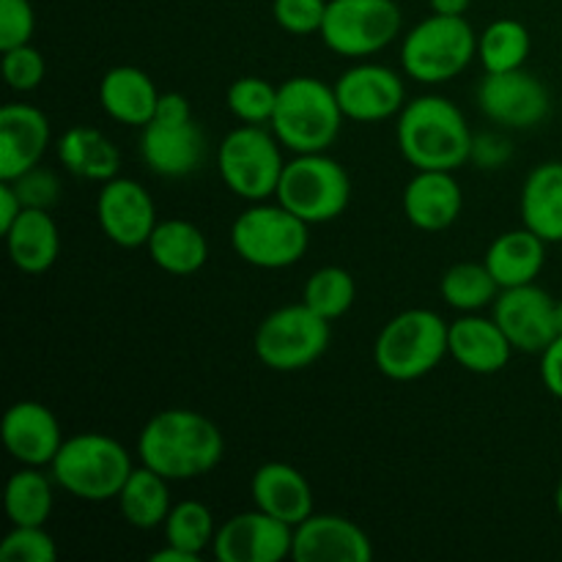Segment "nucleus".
<instances>
[{
	"label": "nucleus",
	"mask_w": 562,
	"mask_h": 562,
	"mask_svg": "<svg viewBox=\"0 0 562 562\" xmlns=\"http://www.w3.org/2000/svg\"><path fill=\"white\" fill-rule=\"evenodd\" d=\"M223 431L192 409H162L137 437L140 464L151 467L170 483L209 475L223 461Z\"/></svg>",
	"instance_id": "obj_1"
},
{
	"label": "nucleus",
	"mask_w": 562,
	"mask_h": 562,
	"mask_svg": "<svg viewBox=\"0 0 562 562\" xmlns=\"http://www.w3.org/2000/svg\"><path fill=\"white\" fill-rule=\"evenodd\" d=\"M395 137L406 162L415 170H459L475 151V137L456 102L426 93L404 104Z\"/></svg>",
	"instance_id": "obj_2"
},
{
	"label": "nucleus",
	"mask_w": 562,
	"mask_h": 562,
	"mask_svg": "<svg viewBox=\"0 0 562 562\" xmlns=\"http://www.w3.org/2000/svg\"><path fill=\"white\" fill-rule=\"evenodd\" d=\"M335 86L318 77H291L278 86V104L269 121L278 140L291 154L329 151L344 126Z\"/></svg>",
	"instance_id": "obj_3"
},
{
	"label": "nucleus",
	"mask_w": 562,
	"mask_h": 562,
	"mask_svg": "<svg viewBox=\"0 0 562 562\" xmlns=\"http://www.w3.org/2000/svg\"><path fill=\"white\" fill-rule=\"evenodd\" d=\"M135 470L132 456L119 439L99 431L66 437L49 464V475L64 492L82 503H110L119 497L126 477Z\"/></svg>",
	"instance_id": "obj_4"
},
{
	"label": "nucleus",
	"mask_w": 562,
	"mask_h": 562,
	"mask_svg": "<svg viewBox=\"0 0 562 562\" xmlns=\"http://www.w3.org/2000/svg\"><path fill=\"white\" fill-rule=\"evenodd\" d=\"M445 318L428 307H412L390 318L373 344V362L393 382L428 376L448 357Z\"/></svg>",
	"instance_id": "obj_5"
},
{
	"label": "nucleus",
	"mask_w": 562,
	"mask_h": 562,
	"mask_svg": "<svg viewBox=\"0 0 562 562\" xmlns=\"http://www.w3.org/2000/svg\"><path fill=\"white\" fill-rule=\"evenodd\" d=\"M477 58V33L464 16L434 14L417 22L401 42V66L423 86L456 80Z\"/></svg>",
	"instance_id": "obj_6"
},
{
	"label": "nucleus",
	"mask_w": 562,
	"mask_h": 562,
	"mask_svg": "<svg viewBox=\"0 0 562 562\" xmlns=\"http://www.w3.org/2000/svg\"><path fill=\"white\" fill-rule=\"evenodd\" d=\"M311 245V225L283 203H252L231 225V247L258 269H285L302 261Z\"/></svg>",
	"instance_id": "obj_7"
},
{
	"label": "nucleus",
	"mask_w": 562,
	"mask_h": 562,
	"mask_svg": "<svg viewBox=\"0 0 562 562\" xmlns=\"http://www.w3.org/2000/svg\"><path fill=\"white\" fill-rule=\"evenodd\" d=\"M274 198L307 225H322L349 209L351 179L327 151L294 154L285 162Z\"/></svg>",
	"instance_id": "obj_8"
},
{
	"label": "nucleus",
	"mask_w": 562,
	"mask_h": 562,
	"mask_svg": "<svg viewBox=\"0 0 562 562\" xmlns=\"http://www.w3.org/2000/svg\"><path fill=\"white\" fill-rule=\"evenodd\" d=\"M327 318L318 316L316 311L300 302V305H285L269 313L256 329L252 349L256 357L278 373H296L311 368L329 349V329Z\"/></svg>",
	"instance_id": "obj_9"
},
{
	"label": "nucleus",
	"mask_w": 562,
	"mask_h": 562,
	"mask_svg": "<svg viewBox=\"0 0 562 562\" xmlns=\"http://www.w3.org/2000/svg\"><path fill=\"white\" fill-rule=\"evenodd\" d=\"M283 168V143L263 126L241 124L220 143V179L241 201L274 198Z\"/></svg>",
	"instance_id": "obj_10"
},
{
	"label": "nucleus",
	"mask_w": 562,
	"mask_h": 562,
	"mask_svg": "<svg viewBox=\"0 0 562 562\" xmlns=\"http://www.w3.org/2000/svg\"><path fill=\"white\" fill-rule=\"evenodd\" d=\"M401 9L395 0H329L322 42L344 58H371L401 33Z\"/></svg>",
	"instance_id": "obj_11"
},
{
	"label": "nucleus",
	"mask_w": 562,
	"mask_h": 562,
	"mask_svg": "<svg viewBox=\"0 0 562 562\" xmlns=\"http://www.w3.org/2000/svg\"><path fill=\"white\" fill-rule=\"evenodd\" d=\"M477 108L494 124L508 130H532L547 121L552 97L549 88L527 69L497 71V75L486 71L477 86Z\"/></svg>",
	"instance_id": "obj_12"
},
{
	"label": "nucleus",
	"mask_w": 562,
	"mask_h": 562,
	"mask_svg": "<svg viewBox=\"0 0 562 562\" xmlns=\"http://www.w3.org/2000/svg\"><path fill=\"white\" fill-rule=\"evenodd\" d=\"M335 86L340 110L357 124H379L395 119L406 104V88L398 71L382 64H355L346 69Z\"/></svg>",
	"instance_id": "obj_13"
},
{
	"label": "nucleus",
	"mask_w": 562,
	"mask_h": 562,
	"mask_svg": "<svg viewBox=\"0 0 562 562\" xmlns=\"http://www.w3.org/2000/svg\"><path fill=\"white\" fill-rule=\"evenodd\" d=\"M97 220L102 234L126 250L146 247L159 223L151 192L140 181L121 179V176L104 181L99 190Z\"/></svg>",
	"instance_id": "obj_14"
},
{
	"label": "nucleus",
	"mask_w": 562,
	"mask_h": 562,
	"mask_svg": "<svg viewBox=\"0 0 562 562\" xmlns=\"http://www.w3.org/2000/svg\"><path fill=\"white\" fill-rule=\"evenodd\" d=\"M291 549L294 527L258 508L223 521L212 543L220 562H280L291 558Z\"/></svg>",
	"instance_id": "obj_15"
},
{
	"label": "nucleus",
	"mask_w": 562,
	"mask_h": 562,
	"mask_svg": "<svg viewBox=\"0 0 562 562\" xmlns=\"http://www.w3.org/2000/svg\"><path fill=\"white\" fill-rule=\"evenodd\" d=\"M554 305L558 300L541 285H516V289L499 291L497 302L492 305V316L508 335L514 351L541 355L558 338Z\"/></svg>",
	"instance_id": "obj_16"
},
{
	"label": "nucleus",
	"mask_w": 562,
	"mask_h": 562,
	"mask_svg": "<svg viewBox=\"0 0 562 562\" xmlns=\"http://www.w3.org/2000/svg\"><path fill=\"white\" fill-rule=\"evenodd\" d=\"M296 562H368L373 543L360 525L338 514H311L294 527Z\"/></svg>",
	"instance_id": "obj_17"
},
{
	"label": "nucleus",
	"mask_w": 562,
	"mask_h": 562,
	"mask_svg": "<svg viewBox=\"0 0 562 562\" xmlns=\"http://www.w3.org/2000/svg\"><path fill=\"white\" fill-rule=\"evenodd\" d=\"M5 450L22 467H49L64 445L58 417L38 401H16L5 409L0 423Z\"/></svg>",
	"instance_id": "obj_18"
},
{
	"label": "nucleus",
	"mask_w": 562,
	"mask_h": 562,
	"mask_svg": "<svg viewBox=\"0 0 562 562\" xmlns=\"http://www.w3.org/2000/svg\"><path fill=\"white\" fill-rule=\"evenodd\" d=\"M206 154V140L195 121H170L151 119L140 132V157L151 173L162 179H184L195 173Z\"/></svg>",
	"instance_id": "obj_19"
},
{
	"label": "nucleus",
	"mask_w": 562,
	"mask_h": 562,
	"mask_svg": "<svg viewBox=\"0 0 562 562\" xmlns=\"http://www.w3.org/2000/svg\"><path fill=\"white\" fill-rule=\"evenodd\" d=\"M49 148V119L38 108L11 102L0 110V181H14L42 165Z\"/></svg>",
	"instance_id": "obj_20"
},
{
	"label": "nucleus",
	"mask_w": 562,
	"mask_h": 562,
	"mask_svg": "<svg viewBox=\"0 0 562 562\" xmlns=\"http://www.w3.org/2000/svg\"><path fill=\"white\" fill-rule=\"evenodd\" d=\"M514 346L497 322L481 313H461L448 329V357L477 376L499 373L510 362Z\"/></svg>",
	"instance_id": "obj_21"
},
{
	"label": "nucleus",
	"mask_w": 562,
	"mask_h": 562,
	"mask_svg": "<svg viewBox=\"0 0 562 562\" xmlns=\"http://www.w3.org/2000/svg\"><path fill=\"white\" fill-rule=\"evenodd\" d=\"M464 209L461 184L453 170H415L404 187V214L417 231H448Z\"/></svg>",
	"instance_id": "obj_22"
},
{
	"label": "nucleus",
	"mask_w": 562,
	"mask_h": 562,
	"mask_svg": "<svg viewBox=\"0 0 562 562\" xmlns=\"http://www.w3.org/2000/svg\"><path fill=\"white\" fill-rule=\"evenodd\" d=\"M252 505L285 525L296 527L313 514V488L296 467L285 461H267L250 481Z\"/></svg>",
	"instance_id": "obj_23"
},
{
	"label": "nucleus",
	"mask_w": 562,
	"mask_h": 562,
	"mask_svg": "<svg viewBox=\"0 0 562 562\" xmlns=\"http://www.w3.org/2000/svg\"><path fill=\"white\" fill-rule=\"evenodd\" d=\"M99 104L104 115L126 126H146L159 104V91L151 77L137 66H113L99 82Z\"/></svg>",
	"instance_id": "obj_24"
},
{
	"label": "nucleus",
	"mask_w": 562,
	"mask_h": 562,
	"mask_svg": "<svg viewBox=\"0 0 562 562\" xmlns=\"http://www.w3.org/2000/svg\"><path fill=\"white\" fill-rule=\"evenodd\" d=\"M11 263L25 274H44L60 252V231L49 209H25L5 231Z\"/></svg>",
	"instance_id": "obj_25"
},
{
	"label": "nucleus",
	"mask_w": 562,
	"mask_h": 562,
	"mask_svg": "<svg viewBox=\"0 0 562 562\" xmlns=\"http://www.w3.org/2000/svg\"><path fill=\"white\" fill-rule=\"evenodd\" d=\"M483 263L494 274L499 289L530 285L536 283L543 263H547V241L538 234H532L527 225L525 228L505 231V234H499L488 245Z\"/></svg>",
	"instance_id": "obj_26"
},
{
	"label": "nucleus",
	"mask_w": 562,
	"mask_h": 562,
	"mask_svg": "<svg viewBox=\"0 0 562 562\" xmlns=\"http://www.w3.org/2000/svg\"><path fill=\"white\" fill-rule=\"evenodd\" d=\"M58 162L77 179L104 181L115 179L121 170V151L104 132L93 126H71L55 140Z\"/></svg>",
	"instance_id": "obj_27"
},
{
	"label": "nucleus",
	"mask_w": 562,
	"mask_h": 562,
	"mask_svg": "<svg viewBox=\"0 0 562 562\" xmlns=\"http://www.w3.org/2000/svg\"><path fill=\"white\" fill-rule=\"evenodd\" d=\"M521 220L547 245L562 241V162H541L521 187Z\"/></svg>",
	"instance_id": "obj_28"
},
{
	"label": "nucleus",
	"mask_w": 562,
	"mask_h": 562,
	"mask_svg": "<svg viewBox=\"0 0 562 562\" xmlns=\"http://www.w3.org/2000/svg\"><path fill=\"white\" fill-rule=\"evenodd\" d=\"M148 256L162 272L173 278H190L209 261L206 234L190 220H162L146 245Z\"/></svg>",
	"instance_id": "obj_29"
},
{
	"label": "nucleus",
	"mask_w": 562,
	"mask_h": 562,
	"mask_svg": "<svg viewBox=\"0 0 562 562\" xmlns=\"http://www.w3.org/2000/svg\"><path fill=\"white\" fill-rule=\"evenodd\" d=\"M121 516L135 530H157L165 525L173 499H170V481L154 472L151 467L140 464L130 472L124 488L115 497Z\"/></svg>",
	"instance_id": "obj_30"
},
{
	"label": "nucleus",
	"mask_w": 562,
	"mask_h": 562,
	"mask_svg": "<svg viewBox=\"0 0 562 562\" xmlns=\"http://www.w3.org/2000/svg\"><path fill=\"white\" fill-rule=\"evenodd\" d=\"M53 475H44V467H22L5 483V516L16 527H42L53 514L55 492Z\"/></svg>",
	"instance_id": "obj_31"
},
{
	"label": "nucleus",
	"mask_w": 562,
	"mask_h": 562,
	"mask_svg": "<svg viewBox=\"0 0 562 562\" xmlns=\"http://www.w3.org/2000/svg\"><path fill=\"white\" fill-rule=\"evenodd\" d=\"M530 31H527L525 22L510 20V16L494 20L483 31V36H477V58H481L483 69L488 75L525 69L527 58H530Z\"/></svg>",
	"instance_id": "obj_32"
},
{
	"label": "nucleus",
	"mask_w": 562,
	"mask_h": 562,
	"mask_svg": "<svg viewBox=\"0 0 562 562\" xmlns=\"http://www.w3.org/2000/svg\"><path fill=\"white\" fill-rule=\"evenodd\" d=\"M499 291L503 289L483 261L453 263L439 280V294L459 313H481L483 307L497 302Z\"/></svg>",
	"instance_id": "obj_33"
},
{
	"label": "nucleus",
	"mask_w": 562,
	"mask_h": 562,
	"mask_svg": "<svg viewBox=\"0 0 562 562\" xmlns=\"http://www.w3.org/2000/svg\"><path fill=\"white\" fill-rule=\"evenodd\" d=\"M162 530L165 543L201 558L206 549H212L214 536H217V521H214V514L203 503H198V499H181V503H176L170 508Z\"/></svg>",
	"instance_id": "obj_34"
},
{
	"label": "nucleus",
	"mask_w": 562,
	"mask_h": 562,
	"mask_svg": "<svg viewBox=\"0 0 562 562\" xmlns=\"http://www.w3.org/2000/svg\"><path fill=\"white\" fill-rule=\"evenodd\" d=\"M357 283L351 278L349 269L344 267H322L307 278L305 291H302V302L318 316L335 322V318L346 316L355 305Z\"/></svg>",
	"instance_id": "obj_35"
},
{
	"label": "nucleus",
	"mask_w": 562,
	"mask_h": 562,
	"mask_svg": "<svg viewBox=\"0 0 562 562\" xmlns=\"http://www.w3.org/2000/svg\"><path fill=\"white\" fill-rule=\"evenodd\" d=\"M231 115L241 124L263 126L272 121L274 104H278V86H272L263 77H239L228 86L225 93Z\"/></svg>",
	"instance_id": "obj_36"
},
{
	"label": "nucleus",
	"mask_w": 562,
	"mask_h": 562,
	"mask_svg": "<svg viewBox=\"0 0 562 562\" xmlns=\"http://www.w3.org/2000/svg\"><path fill=\"white\" fill-rule=\"evenodd\" d=\"M0 560L3 562H55L58 547L53 536L42 527H11L9 536L0 541Z\"/></svg>",
	"instance_id": "obj_37"
},
{
	"label": "nucleus",
	"mask_w": 562,
	"mask_h": 562,
	"mask_svg": "<svg viewBox=\"0 0 562 562\" xmlns=\"http://www.w3.org/2000/svg\"><path fill=\"white\" fill-rule=\"evenodd\" d=\"M47 75V60L33 44L3 49V77L11 91H36Z\"/></svg>",
	"instance_id": "obj_38"
},
{
	"label": "nucleus",
	"mask_w": 562,
	"mask_h": 562,
	"mask_svg": "<svg viewBox=\"0 0 562 562\" xmlns=\"http://www.w3.org/2000/svg\"><path fill=\"white\" fill-rule=\"evenodd\" d=\"M329 0H272V16L285 33L311 36L322 33Z\"/></svg>",
	"instance_id": "obj_39"
},
{
	"label": "nucleus",
	"mask_w": 562,
	"mask_h": 562,
	"mask_svg": "<svg viewBox=\"0 0 562 562\" xmlns=\"http://www.w3.org/2000/svg\"><path fill=\"white\" fill-rule=\"evenodd\" d=\"M36 31V14L31 0H0V53L31 44Z\"/></svg>",
	"instance_id": "obj_40"
},
{
	"label": "nucleus",
	"mask_w": 562,
	"mask_h": 562,
	"mask_svg": "<svg viewBox=\"0 0 562 562\" xmlns=\"http://www.w3.org/2000/svg\"><path fill=\"white\" fill-rule=\"evenodd\" d=\"M11 184H14L16 195H20L25 209H53L60 198L58 176L49 168H44V165H36V168L22 173Z\"/></svg>",
	"instance_id": "obj_41"
},
{
	"label": "nucleus",
	"mask_w": 562,
	"mask_h": 562,
	"mask_svg": "<svg viewBox=\"0 0 562 562\" xmlns=\"http://www.w3.org/2000/svg\"><path fill=\"white\" fill-rule=\"evenodd\" d=\"M541 382L554 398L562 401V335L541 351Z\"/></svg>",
	"instance_id": "obj_42"
},
{
	"label": "nucleus",
	"mask_w": 562,
	"mask_h": 562,
	"mask_svg": "<svg viewBox=\"0 0 562 562\" xmlns=\"http://www.w3.org/2000/svg\"><path fill=\"white\" fill-rule=\"evenodd\" d=\"M154 119H157V121H170V124L192 121L190 99H187L184 93H176V91L159 93V104H157V113H154Z\"/></svg>",
	"instance_id": "obj_43"
},
{
	"label": "nucleus",
	"mask_w": 562,
	"mask_h": 562,
	"mask_svg": "<svg viewBox=\"0 0 562 562\" xmlns=\"http://www.w3.org/2000/svg\"><path fill=\"white\" fill-rule=\"evenodd\" d=\"M22 212H25V206H22L14 184L11 181H0V234H5Z\"/></svg>",
	"instance_id": "obj_44"
},
{
	"label": "nucleus",
	"mask_w": 562,
	"mask_h": 562,
	"mask_svg": "<svg viewBox=\"0 0 562 562\" xmlns=\"http://www.w3.org/2000/svg\"><path fill=\"white\" fill-rule=\"evenodd\" d=\"M505 157H508V143L497 140L494 135L481 137V143H475V151H472V159H481L486 168H494V165L503 162Z\"/></svg>",
	"instance_id": "obj_45"
},
{
	"label": "nucleus",
	"mask_w": 562,
	"mask_h": 562,
	"mask_svg": "<svg viewBox=\"0 0 562 562\" xmlns=\"http://www.w3.org/2000/svg\"><path fill=\"white\" fill-rule=\"evenodd\" d=\"M472 0H428L434 14H445V16H464L467 9H470Z\"/></svg>",
	"instance_id": "obj_46"
},
{
	"label": "nucleus",
	"mask_w": 562,
	"mask_h": 562,
	"mask_svg": "<svg viewBox=\"0 0 562 562\" xmlns=\"http://www.w3.org/2000/svg\"><path fill=\"white\" fill-rule=\"evenodd\" d=\"M198 558L195 554L184 552V549L179 547H170V543H165V549H159V552L151 554V562H195Z\"/></svg>",
	"instance_id": "obj_47"
},
{
	"label": "nucleus",
	"mask_w": 562,
	"mask_h": 562,
	"mask_svg": "<svg viewBox=\"0 0 562 562\" xmlns=\"http://www.w3.org/2000/svg\"><path fill=\"white\" fill-rule=\"evenodd\" d=\"M554 508H558V514H560V519H562V475H560V481H558V488H554Z\"/></svg>",
	"instance_id": "obj_48"
},
{
	"label": "nucleus",
	"mask_w": 562,
	"mask_h": 562,
	"mask_svg": "<svg viewBox=\"0 0 562 562\" xmlns=\"http://www.w3.org/2000/svg\"><path fill=\"white\" fill-rule=\"evenodd\" d=\"M554 327H558V335H562V302L554 305Z\"/></svg>",
	"instance_id": "obj_49"
}]
</instances>
